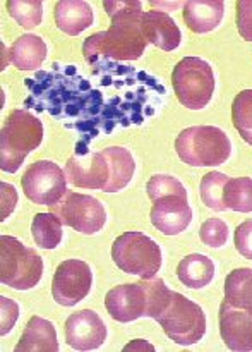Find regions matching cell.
<instances>
[{"mask_svg": "<svg viewBox=\"0 0 252 352\" xmlns=\"http://www.w3.org/2000/svg\"><path fill=\"white\" fill-rule=\"evenodd\" d=\"M98 86L79 76L74 65H51L34 78L24 79L30 96L26 109L47 110L50 116L76 129L84 140L76 153L88 151L86 144L98 134H110L117 126L143 124L161 105L165 88L146 72L103 60L93 65Z\"/></svg>", "mask_w": 252, "mask_h": 352, "instance_id": "1", "label": "cell"}, {"mask_svg": "<svg viewBox=\"0 0 252 352\" xmlns=\"http://www.w3.org/2000/svg\"><path fill=\"white\" fill-rule=\"evenodd\" d=\"M112 24L106 31L91 34L82 45V57L95 65L103 60H137L146 50V38L141 31V2H105Z\"/></svg>", "mask_w": 252, "mask_h": 352, "instance_id": "2", "label": "cell"}, {"mask_svg": "<svg viewBox=\"0 0 252 352\" xmlns=\"http://www.w3.org/2000/svg\"><path fill=\"white\" fill-rule=\"evenodd\" d=\"M134 170L136 164L127 148L108 146L100 153H76L67 160L64 172L76 188L117 192L129 184Z\"/></svg>", "mask_w": 252, "mask_h": 352, "instance_id": "3", "label": "cell"}, {"mask_svg": "<svg viewBox=\"0 0 252 352\" xmlns=\"http://www.w3.org/2000/svg\"><path fill=\"white\" fill-rule=\"evenodd\" d=\"M172 291H168L161 278L139 280L136 284H124L108 291L105 308L113 320L129 323L141 316L157 320L165 309Z\"/></svg>", "mask_w": 252, "mask_h": 352, "instance_id": "4", "label": "cell"}, {"mask_svg": "<svg viewBox=\"0 0 252 352\" xmlns=\"http://www.w3.org/2000/svg\"><path fill=\"white\" fill-rule=\"evenodd\" d=\"M43 140V124L24 109L12 110L0 133V168L3 172L19 170L27 153L36 150Z\"/></svg>", "mask_w": 252, "mask_h": 352, "instance_id": "5", "label": "cell"}, {"mask_svg": "<svg viewBox=\"0 0 252 352\" xmlns=\"http://www.w3.org/2000/svg\"><path fill=\"white\" fill-rule=\"evenodd\" d=\"M175 150L179 158L192 167H218L229 160L232 143L220 127L194 126L179 134Z\"/></svg>", "mask_w": 252, "mask_h": 352, "instance_id": "6", "label": "cell"}, {"mask_svg": "<svg viewBox=\"0 0 252 352\" xmlns=\"http://www.w3.org/2000/svg\"><path fill=\"white\" fill-rule=\"evenodd\" d=\"M43 274L40 254L10 236L0 237V282L17 291L38 285Z\"/></svg>", "mask_w": 252, "mask_h": 352, "instance_id": "7", "label": "cell"}, {"mask_svg": "<svg viewBox=\"0 0 252 352\" xmlns=\"http://www.w3.org/2000/svg\"><path fill=\"white\" fill-rule=\"evenodd\" d=\"M157 322L161 325L165 336L181 346L199 342L206 332V316L201 306L174 291Z\"/></svg>", "mask_w": 252, "mask_h": 352, "instance_id": "8", "label": "cell"}, {"mask_svg": "<svg viewBox=\"0 0 252 352\" xmlns=\"http://www.w3.org/2000/svg\"><path fill=\"white\" fill-rule=\"evenodd\" d=\"M112 258L117 267L143 280L157 277L161 268V250L143 232H126L117 237L112 246Z\"/></svg>", "mask_w": 252, "mask_h": 352, "instance_id": "9", "label": "cell"}, {"mask_svg": "<svg viewBox=\"0 0 252 352\" xmlns=\"http://www.w3.org/2000/svg\"><path fill=\"white\" fill-rule=\"evenodd\" d=\"M172 86L179 102L185 109H205L215 93V76L211 65L199 57L182 58L172 72Z\"/></svg>", "mask_w": 252, "mask_h": 352, "instance_id": "10", "label": "cell"}, {"mask_svg": "<svg viewBox=\"0 0 252 352\" xmlns=\"http://www.w3.org/2000/svg\"><path fill=\"white\" fill-rule=\"evenodd\" d=\"M50 208L64 226L72 227L86 236L100 232L106 222V212L102 203L93 196L81 192H65L64 198Z\"/></svg>", "mask_w": 252, "mask_h": 352, "instance_id": "11", "label": "cell"}, {"mask_svg": "<svg viewBox=\"0 0 252 352\" xmlns=\"http://www.w3.org/2000/svg\"><path fill=\"white\" fill-rule=\"evenodd\" d=\"M21 184L26 198L36 205L55 206L67 192L65 172L50 160L34 162L24 172Z\"/></svg>", "mask_w": 252, "mask_h": 352, "instance_id": "12", "label": "cell"}, {"mask_svg": "<svg viewBox=\"0 0 252 352\" xmlns=\"http://www.w3.org/2000/svg\"><path fill=\"white\" fill-rule=\"evenodd\" d=\"M93 275L88 263L81 260H67L55 270L51 282L54 299L62 306H74L81 302L91 291Z\"/></svg>", "mask_w": 252, "mask_h": 352, "instance_id": "13", "label": "cell"}, {"mask_svg": "<svg viewBox=\"0 0 252 352\" xmlns=\"http://www.w3.org/2000/svg\"><path fill=\"white\" fill-rule=\"evenodd\" d=\"M65 340L76 351H95L106 340V327L91 309H81L65 322Z\"/></svg>", "mask_w": 252, "mask_h": 352, "instance_id": "14", "label": "cell"}, {"mask_svg": "<svg viewBox=\"0 0 252 352\" xmlns=\"http://www.w3.org/2000/svg\"><path fill=\"white\" fill-rule=\"evenodd\" d=\"M151 223L165 236L184 232L192 220V210L187 205V195H170L153 201Z\"/></svg>", "mask_w": 252, "mask_h": 352, "instance_id": "15", "label": "cell"}, {"mask_svg": "<svg viewBox=\"0 0 252 352\" xmlns=\"http://www.w3.org/2000/svg\"><path fill=\"white\" fill-rule=\"evenodd\" d=\"M220 336L230 351H252V315L223 299L220 306Z\"/></svg>", "mask_w": 252, "mask_h": 352, "instance_id": "16", "label": "cell"}, {"mask_svg": "<svg viewBox=\"0 0 252 352\" xmlns=\"http://www.w3.org/2000/svg\"><path fill=\"white\" fill-rule=\"evenodd\" d=\"M141 31L148 43L172 52L181 45L182 34L175 21L163 10H148L141 16Z\"/></svg>", "mask_w": 252, "mask_h": 352, "instance_id": "17", "label": "cell"}, {"mask_svg": "<svg viewBox=\"0 0 252 352\" xmlns=\"http://www.w3.org/2000/svg\"><path fill=\"white\" fill-rule=\"evenodd\" d=\"M225 3L222 0H189L184 6V21L194 33L213 31L223 19Z\"/></svg>", "mask_w": 252, "mask_h": 352, "instance_id": "18", "label": "cell"}, {"mask_svg": "<svg viewBox=\"0 0 252 352\" xmlns=\"http://www.w3.org/2000/svg\"><path fill=\"white\" fill-rule=\"evenodd\" d=\"M16 352H57V332L54 323L48 320L33 316L24 329L23 337L17 342Z\"/></svg>", "mask_w": 252, "mask_h": 352, "instance_id": "19", "label": "cell"}, {"mask_svg": "<svg viewBox=\"0 0 252 352\" xmlns=\"http://www.w3.org/2000/svg\"><path fill=\"white\" fill-rule=\"evenodd\" d=\"M55 23L58 30L78 36L93 24V9L82 0H62L55 3Z\"/></svg>", "mask_w": 252, "mask_h": 352, "instance_id": "20", "label": "cell"}, {"mask_svg": "<svg viewBox=\"0 0 252 352\" xmlns=\"http://www.w3.org/2000/svg\"><path fill=\"white\" fill-rule=\"evenodd\" d=\"M48 55L47 43L36 34H23L12 43L9 58L19 71H36Z\"/></svg>", "mask_w": 252, "mask_h": 352, "instance_id": "21", "label": "cell"}, {"mask_svg": "<svg viewBox=\"0 0 252 352\" xmlns=\"http://www.w3.org/2000/svg\"><path fill=\"white\" fill-rule=\"evenodd\" d=\"M215 277V265L205 254H189L179 263L177 278L189 289H203Z\"/></svg>", "mask_w": 252, "mask_h": 352, "instance_id": "22", "label": "cell"}, {"mask_svg": "<svg viewBox=\"0 0 252 352\" xmlns=\"http://www.w3.org/2000/svg\"><path fill=\"white\" fill-rule=\"evenodd\" d=\"M225 301L252 315V268H236L225 280Z\"/></svg>", "mask_w": 252, "mask_h": 352, "instance_id": "23", "label": "cell"}, {"mask_svg": "<svg viewBox=\"0 0 252 352\" xmlns=\"http://www.w3.org/2000/svg\"><path fill=\"white\" fill-rule=\"evenodd\" d=\"M31 234L41 250H55L62 241V222L55 213H36L31 223Z\"/></svg>", "mask_w": 252, "mask_h": 352, "instance_id": "24", "label": "cell"}, {"mask_svg": "<svg viewBox=\"0 0 252 352\" xmlns=\"http://www.w3.org/2000/svg\"><path fill=\"white\" fill-rule=\"evenodd\" d=\"M223 203L227 210L240 213L252 212V179H229L223 191Z\"/></svg>", "mask_w": 252, "mask_h": 352, "instance_id": "25", "label": "cell"}, {"mask_svg": "<svg viewBox=\"0 0 252 352\" xmlns=\"http://www.w3.org/2000/svg\"><path fill=\"white\" fill-rule=\"evenodd\" d=\"M232 120L240 138L252 146V89H244L236 96L232 105Z\"/></svg>", "mask_w": 252, "mask_h": 352, "instance_id": "26", "label": "cell"}, {"mask_svg": "<svg viewBox=\"0 0 252 352\" xmlns=\"http://www.w3.org/2000/svg\"><path fill=\"white\" fill-rule=\"evenodd\" d=\"M229 175L222 172H208L201 181V199L208 208L215 212H225V203H223V191L229 182Z\"/></svg>", "mask_w": 252, "mask_h": 352, "instance_id": "27", "label": "cell"}, {"mask_svg": "<svg viewBox=\"0 0 252 352\" xmlns=\"http://www.w3.org/2000/svg\"><path fill=\"white\" fill-rule=\"evenodd\" d=\"M7 10L24 30L38 26L43 17V3L40 0H9Z\"/></svg>", "mask_w": 252, "mask_h": 352, "instance_id": "28", "label": "cell"}, {"mask_svg": "<svg viewBox=\"0 0 252 352\" xmlns=\"http://www.w3.org/2000/svg\"><path fill=\"white\" fill-rule=\"evenodd\" d=\"M148 196H150L151 201H157V199L163 198V196L170 195H187L184 184L181 181H177L172 175L165 174H157L148 181L146 184Z\"/></svg>", "mask_w": 252, "mask_h": 352, "instance_id": "29", "label": "cell"}, {"mask_svg": "<svg viewBox=\"0 0 252 352\" xmlns=\"http://www.w3.org/2000/svg\"><path fill=\"white\" fill-rule=\"evenodd\" d=\"M199 237L206 246L222 248L229 239V226L220 219H209L199 229Z\"/></svg>", "mask_w": 252, "mask_h": 352, "instance_id": "30", "label": "cell"}, {"mask_svg": "<svg viewBox=\"0 0 252 352\" xmlns=\"http://www.w3.org/2000/svg\"><path fill=\"white\" fill-rule=\"evenodd\" d=\"M237 28L244 40L252 41V0L237 2Z\"/></svg>", "mask_w": 252, "mask_h": 352, "instance_id": "31", "label": "cell"}, {"mask_svg": "<svg viewBox=\"0 0 252 352\" xmlns=\"http://www.w3.org/2000/svg\"><path fill=\"white\" fill-rule=\"evenodd\" d=\"M236 248L244 258L252 260V220L240 223L236 229Z\"/></svg>", "mask_w": 252, "mask_h": 352, "instance_id": "32", "label": "cell"}, {"mask_svg": "<svg viewBox=\"0 0 252 352\" xmlns=\"http://www.w3.org/2000/svg\"><path fill=\"white\" fill-rule=\"evenodd\" d=\"M0 189H2V215L0 217H2V220H5L16 205V191H14L12 186L5 184V182L0 184Z\"/></svg>", "mask_w": 252, "mask_h": 352, "instance_id": "33", "label": "cell"}]
</instances>
